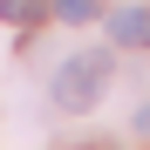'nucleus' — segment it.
Wrapping results in <instances>:
<instances>
[{"label":"nucleus","mask_w":150,"mask_h":150,"mask_svg":"<svg viewBox=\"0 0 150 150\" xmlns=\"http://www.w3.org/2000/svg\"><path fill=\"white\" fill-rule=\"evenodd\" d=\"M62 21H96V0H55Z\"/></svg>","instance_id":"obj_4"},{"label":"nucleus","mask_w":150,"mask_h":150,"mask_svg":"<svg viewBox=\"0 0 150 150\" xmlns=\"http://www.w3.org/2000/svg\"><path fill=\"white\" fill-rule=\"evenodd\" d=\"M109 48H150V7H116L109 14Z\"/></svg>","instance_id":"obj_2"},{"label":"nucleus","mask_w":150,"mask_h":150,"mask_svg":"<svg viewBox=\"0 0 150 150\" xmlns=\"http://www.w3.org/2000/svg\"><path fill=\"white\" fill-rule=\"evenodd\" d=\"M48 7H55V0H0V21H14V28H34Z\"/></svg>","instance_id":"obj_3"},{"label":"nucleus","mask_w":150,"mask_h":150,"mask_svg":"<svg viewBox=\"0 0 150 150\" xmlns=\"http://www.w3.org/2000/svg\"><path fill=\"white\" fill-rule=\"evenodd\" d=\"M103 82H109V48H82L55 75V103L62 109H89V103H103Z\"/></svg>","instance_id":"obj_1"}]
</instances>
